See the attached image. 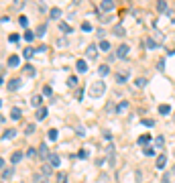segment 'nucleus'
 <instances>
[{"mask_svg":"<svg viewBox=\"0 0 175 183\" xmlns=\"http://www.w3.org/2000/svg\"><path fill=\"white\" fill-rule=\"evenodd\" d=\"M2 83H4V82H2V77H0V86H2Z\"/></svg>","mask_w":175,"mask_h":183,"instance_id":"obj_53","label":"nucleus"},{"mask_svg":"<svg viewBox=\"0 0 175 183\" xmlns=\"http://www.w3.org/2000/svg\"><path fill=\"white\" fill-rule=\"evenodd\" d=\"M67 86H69V87H75V86H78V77L71 75V77L67 79Z\"/></svg>","mask_w":175,"mask_h":183,"instance_id":"obj_36","label":"nucleus"},{"mask_svg":"<svg viewBox=\"0 0 175 183\" xmlns=\"http://www.w3.org/2000/svg\"><path fill=\"white\" fill-rule=\"evenodd\" d=\"M157 10H159V12H167V2L165 0H159V2H157Z\"/></svg>","mask_w":175,"mask_h":183,"instance_id":"obj_23","label":"nucleus"},{"mask_svg":"<svg viewBox=\"0 0 175 183\" xmlns=\"http://www.w3.org/2000/svg\"><path fill=\"white\" fill-rule=\"evenodd\" d=\"M19 87H20V79H19V77H15V79H10V82H8V90L10 92H16Z\"/></svg>","mask_w":175,"mask_h":183,"instance_id":"obj_7","label":"nucleus"},{"mask_svg":"<svg viewBox=\"0 0 175 183\" xmlns=\"http://www.w3.org/2000/svg\"><path fill=\"white\" fill-rule=\"evenodd\" d=\"M35 37H37V35H35L33 31H24V39H27V41H33Z\"/></svg>","mask_w":175,"mask_h":183,"instance_id":"obj_38","label":"nucleus"},{"mask_svg":"<svg viewBox=\"0 0 175 183\" xmlns=\"http://www.w3.org/2000/svg\"><path fill=\"white\" fill-rule=\"evenodd\" d=\"M51 169H53L51 165H43V169H41V173H43L45 177H49V175H51Z\"/></svg>","mask_w":175,"mask_h":183,"instance_id":"obj_33","label":"nucleus"},{"mask_svg":"<svg viewBox=\"0 0 175 183\" xmlns=\"http://www.w3.org/2000/svg\"><path fill=\"white\" fill-rule=\"evenodd\" d=\"M20 116H23V112H20V108H12V110H10V118H12V120H19Z\"/></svg>","mask_w":175,"mask_h":183,"instance_id":"obj_14","label":"nucleus"},{"mask_svg":"<svg viewBox=\"0 0 175 183\" xmlns=\"http://www.w3.org/2000/svg\"><path fill=\"white\" fill-rule=\"evenodd\" d=\"M165 165H167V155L165 153H159V155H157V165H155V167L157 169H165Z\"/></svg>","mask_w":175,"mask_h":183,"instance_id":"obj_4","label":"nucleus"},{"mask_svg":"<svg viewBox=\"0 0 175 183\" xmlns=\"http://www.w3.org/2000/svg\"><path fill=\"white\" fill-rule=\"evenodd\" d=\"M143 124H145V126H149V128H151V126H155V120H147V118H145V120H143Z\"/></svg>","mask_w":175,"mask_h":183,"instance_id":"obj_46","label":"nucleus"},{"mask_svg":"<svg viewBox=\"0 0 175 183\" xmlns=\"http://www.w3.org/2000/svg\"><path fill=\"white\" fill-rule=\"evenodd\" d=\"M45 31H47V24H39V27H37V37H43Z\"/></svg>","mask_w":175,"mask_h":183,"instance_id":"obj_32","label":"nucleus"},{"mask_svg":"<svg viewBox=\"0 0 175 183\" xmlns=\"http://www.w3.org/2000/svg\"><path fill=\"white\" fill-rule=\"evenodd\" d=\"M35 132V124L31 122V124H27V128H24V134H33Z\"/></svg>","mask_w":175,"mask_h":183,"instance_id":"obj_39","label":"nucleus"},{"mask_svg":"<svg viewBox=\"0 0 175 183\" xmlns=\"http://www.w3.org/2000/svg\"><path fill=\"white\" fill-rule=\"evenodd\" d=\"M43 94H45V96H53V90H51V86H45V87H43Z\"/></svg>","mask_w":175,"mask_h":183,"instance_id":"obj_41","label":"nucleus"},{"mask_svg":"<svg viewBox=\"0 0 175 183\" xmlns=\"http://www.w3.org/2000/svg\"><path fill=\"white\" fill-rule=\"evenodd\" d=\"M82 31H92V24L90 23H82Z\"/></svg>","mask_w":175,"mask_h":183,"instance_id":"obj_44","label":"nucleus"},{"mask_svg":"<svg viewBox=\"0 0 175 183\" xmlns=\"http://www.w3.org/2000/svg\"><path fill=\"white\" fill-rule=\"evenodd\" d=\"M19 35H10V37H8V41H10V43H16V41H19Z\"/></svg>","mask_w":175,"mask_h":183,"instance_id":"obj_47","label":"nucleus"},{"mask_svg":"<svg viewBox=\"0 0 175 183\" xmlns=\"http://www.w3.org/2000/svg\"><path fill=\"white\" fill-rule=\"evenodd\" d=\"M49 15H51V19H59V16H61V8H57V6H55V8H51V12H49Z\"/></svg>","mask_w":175,"mask_h":183,"instance_id":"obj_25","label":"nucleus"},{"mask_svg":"<svg viewBox=\"0 0 175 183\" xmlns=\"http://www.w3.org/2000/svg\"><path fill=\"white\" fill-rule=\"evenodd\" d=\"M0 122H4V116H0Z\"/></svg>","mask_w":175,"mask_h":183,"instance_id":"obj_52","label":"nucleus"},{"mask_svg":"<svg viewBox=\"0 0 175 183\" xmlns=\"http://www.w3.org/2000/svg\"><path fill=\"white\" fill-rule=\"evenodd\" d=\"M104 138H106V140L112 138V132H110V130H104Z\"/></svg>","mask_w":175,"mask_h":183,"instance_id":"obj_48","label":"nucleus"},{"mask_svg":"<svg viewBox=\"0 0 175 183\" xmlns=\"http://www.w3.org/2000/svg\"><path fill=\"white\" fill-rule=\"evenodd\" d=\"M12 175H15V165H8V167L2 169V179H4V181H8Z\"/></svg>","mask_w":175,"mask_h":183,"instance_id":"obj_2","label":"nucleus"},{"mask_svg":"<svg viewBox=\"0 0 175 183\" xmlns=\"http://www.w3.org/2000/svg\"><path fill=\"white\" fill-rule=\"evenodd\" d=\"M19 63H20L19 55H10V57H8V65H10V67H19Z\"/></svg>","mask_w":175,"mask_h":183,"instance_id":"obj_11","label":"nucleus"},{"mask_svg":"<svg viewBox=\"0 0 175 183\" xmlns=\"http://www.w3.org/2000/svg\"><path fill=\"white\" fill-rule=\"evenodd\" d=\"M106 92V83L102 82V79H98V82H94L92 86H90V96L92 98H100Z\"/></svg>","mask_w":175,"mask_h":183,"instance_id":"obj_1","label":"nucleus"},{"mask_svg":"<svg viewBox=\"0 0 175 183\" xmlns=\"http://www.w3.org/2000/svg\"><path fill=\"white\" fill-rule=\"evenodd\" d=\"M45 118H47V108L41 106L39 110H37V120H45Z\"/></svg>","mask_w":175,"mask_h":183,"instance_id":"obj_17","label":"nucleus"},{"mask_svg":"<svg viewBox=\"0 0 175 183\" xmlns=\"http://www.w3.org/2000/svg\"><path fill=\"white\" fill-rule=\"evenodd\" d=\"M75 69H78L79 73H86V71H88V63L83 61V59H79V61L75 63Z\"/></svg>","mask_w":175,"mask_h":183,"instance_id":"obj_10","label":"nucleus"},{"mask_svg":"<svg viewBox=\"0 0 175 183\" xmlns=\"http://www.w3.org/2000/svg\"><path fill=\"white\" fill-rule=\"evenodd\" d=\"M78 157H79V159H88V151H79V153H78Z\"/></svg>","mask_w":175,"mask_h":183,"instance_id":"obj_45","label":"nucleus"},{"mask_svg":"<svg viewBox=\"0 0 175 183\" xmlns=\"http://www.w3.org/2000/svg\"><path fill=\"white\" fill-rule=\"evenodd\" d=\"M27 157H29V159H35V157H39V149H35V147H29V151H27Z\"/></svg>","mask_w":175,"mask_h":183,"instance_id":"obj_18","label":"nucleus"},{"mask_svg":"<svg viewBox=\"0 0 175 183\" xmlns=\"http://www.w3.org/2000/svg\"><path fill=\"white\" fill-rule=\"evenodd\" d=\"M159 112H161V114H169V112H171V106H169V104H161V106H159Z\"/></svg>","mask_w":175,"mask_h":183,"instance_id":"obj_29","label":"nucleus"},{"mask_svg":"<svg viewBox=\"0 0 175 183\" xmlns=\"http://www.w3.org/2000/svg\"><path fill=\"white\" fill-rule=\"evenodd\" d=\"M149 140H151V136H149V134H143V136H139V140H136V143H139V145H147Z\"/></svg>","mask_w":175,"mask_h":183,"instance_id":"obj_31","label":"nucleus"},{"mask_svg":"<svg viewBox=\"0 0 175 183\" xmlns=\"http://www.w3.org/2000/svg\"><path fill=\"white\" fill-rule=\"evenodd\" d=\"M0 169H4V159L0 157Z\"/></svg>","mask_w":175,"mask_h":183,"instance_id":"obj_51","label":"nucleus"},{"mask_svg":"<svg viewBox=\"0 0 175 183\" xmlns=\"http://www.w3.org/2000/svg\"><path fill=\"white\" fill-rule=\"evenodd\" d=\"M126 106H128V102H126V100H122L120 104H118V106H116V114H120L122 110H126Z\"/></svg>","mask_w":175,"mask_h":183,"instance_id":"obj_27","label":"nucleus"},{"mask_svg":"<svg viewBox=\"0 0 175 183\" xmlns=\"http://www.w3.org/2000/svg\"><path fill=\"white\" fill-rule=\"evenodd\" d=\"M59 29H61V33H67V35H69V33H71V31H73V29H71V27H69L67 23H61V24H59Z\"/></svg>","mask_w":175,"mask_h":183,"instance_id":"obj_26","label":"nucleus"},{"mask_svg":"<svg viewBox=\"0 0 175 183\" xmlns=\"http://www.w3.org/2000/svg\"><path fill=\"white\" fill-rule=\"evenodd\" d=\"M19 23H20V27H27V24H29V19H27V16H19Z\"/></svg>","mask_w":175,"mask_h":183,"instance_id":"obj_42","label":"nucleus"},{"mask_svg":"<svg viewBox=\"0 0 175 183\" xmlns=\"http://www.w3.org/2000/svg\"><path fill=\"white\" fill-rule=\"evenodd\" d=\"M33 55H35V49H33V47H27V49H23V57H24V59H31Z\"/></svg>","mask_w":175,"mask_h":183,"instance_id":"obj_20","label":"nucleus"},{"mask_svg":"<svg viewBox=\"0 0 175 183\" xmlns=\"http://www.w3.org/2000/svg\"><path fill=\"white\" fill-rule=\"evenodd\" d=\"M37 149H39V157H41V159H49V155H51V153H49V147L45 145V143H41Z\"/></svg>","mask_w":175,"mask_h":183,"instance_id":"obj_5","label":"nucleus"},{"mask_svg":"<svg viewBox=\"0 0 175 183\" xmlns=\"http://www.w3.org/2000/svg\"><path fill=\"white\" fill-rule=\"evenodd\" d=\"M134 86H136V87H145V86H147V77H139V79L134 82Z\"/></svg>","mask_w":175,"mask_h":183,"instance_id":"obj_34","label":"nucleus"},{"mask_svg":"<svg viewBox=\"0 0 175 183\" xmlns=\"http://www.w3.org/2000/svg\"><path fill=\"white\" fill-rule=\"evenodd\" d=\"M20 159H23V153H20V151H15V153H12V157H10V163L16 165Z\"/></svg>","mask_w":175,"mask_h":183,"instance_id":"obj_15","label":"nucleus"},{"mask_svg":"<svg viewBox=\"0 0 175 183\" xmlns=\"http://www.w3.org/2000/svg\"><path fill=\"white\" fill-rule=\"evenodd\" d=\"M112 35H116V37H124V29H122V24H116V27L112 29Z\"/></svg>","mask_w":175,"mask_h":183,"instance_id":"obj_19","label":"nucleus"},{"mask_svg":"<svg viewBox=\"0 0 175 183\" xmlns=\"http://www.w3.org/2000/svg\"><path fill=\"white\" fill-rule=\"evenodd\" d=\"M35 183H49V177H45L43 173H35Z\"/></svg>","mask_w":175,"mask_h":183,"instance_id":"obj_13","label":"nucleus"},{"mask_svg":"<svg viewBox=\"0 0 175 183\" xmlns=\"http://www.w3.org/2000/svg\"><path fill=\"white\" fill-rule=\"evenodd\" d=\"M126 77H128V71L116 73V82H118V83H124V82H126Z\"/></svg>","mask_w":175,"mask_h":183,"instance_id":"obj_22","label":"nucleus"},{"mask_svg":"<svg viewBox=\"0 0 175 183\" xmlns=\"http://www.w3.org/2000/svg\"><path fill=\"white\" fill-rule=\"evenodd\" d=\"M100 49H102V51H108V49H110V43H108V41H100Z\"/></svg>","mask_w":175,"mask_h":183,"instance_id":"obj_40","label":"nucleus"},{"mask_svg":"<svg viewBox=\"0 0 175 183\" xmlns=\"http://www.w3.org/2000/svg\"><path fill=\"white\" fill-rule=\"evenodd\" d=\"M143 155H147V157H153V155H155V149H153V147H145V149H143Z\"/></svg>","mask_w":175,"mask_h":183,"instance_id":"obj_35","label":"nucleus"},{"mask_svg":"<svg viewBox=\"0 0 175 183\" xmlns=\"http://www.w3.org/2000/svg\"><path fill=\"white\" fill-rule=\"evenodd\" d=\"M128 55V45H120V47L116 49V57L118 59H124Z\"/></svg>","mask_w":175,"mask_h":183,"instance_id":"obj_6","label":"nucleus"},{"mask_svg":"<svg viewBox=\"0 0 175 183\" xmlns=\"http://www.w3.org/2000/svg\"><path fill=\"white\" fill-rule=\"evenodd\" d=\"M108 73H110V67H108L106 63H104V65H100V67H98V75H100V77L108 75Z\"/></svg>","mask_w":175,"mask_h":183,"instance_id":"obj_16","label":"nucleus"},{"mask_svg":"<svg viewBox=\"0 0 175 183\" xmlns=\"http://www.w3.org/2000/svg\"><path fill=\"white\" fill-rule=\"evenodd\" d=\"M157 69H159V71H163V69H165V63L159 61V63H157Z\"/></svg>","mask_w":175,"mask_h":183,"instance_id":"obj_49","label":"nucleus"},{"mask_svg":"<svg viewBox=\"0 0 175 183\" xmlns=\"http://www.w3.org/2000/svg\"><path fill=\"white\" fill-rule=\"evenodd\" d=\"M23 71H24V75H29V77H33V75H35V67H33V65H24Z\"/></svg>","mask_w":175,"mask_h":183,"instance_id":"obj_24","label":"nucleus"},{"mask_svg":"<svg viewBox=\"0 0 175 183\" xmlns=\"http://www.w3.org/2000/svg\"><path fill=\"white\" fill-rule=\"evenodd\" d=\"M147 47H149V49H155V47H157V41L149 39V41H147Z\"/></svg>","mask_w":175,"mask_h":183,"instance_id":"obj_43","label":"nucleus"},{"mask_svg":"<svg viewBox=\"0 0 175 183\" xmlns=\"http://www.w3.org/2000/svg\"><path fill=\"white\" fill-rule=\"evenodd\" d=\"M59 161H61V159H59V155H57V153L49 155V165H51V167H57V165H59Z\"/></svg>","mask_w":175,"mask_h":183,"instance_id":"obj_12","label":"nucleus"},{"mask_svg":"<svg viewBox=\"0 0 175 183\" xmlns=\"http://www.w3.org/2000/svg\"><path fill=\"white\" fill-rule=\"evenodd\" d=\"M0 106H2V100H0Z\"/></svg>","mask_w":175,"mask_h":183,"instance_id":"obj_55","label":"nucleus"},{"mask_svg":"<svg viewBox=\"0 0 175 183\" xmlns=\"http://www.w3.org/2000/svg\"><path fill=\"white\" fill-rule=\"evenodd\" d=\"M55 179H57V183H67V173H65V171H59Z\"/></svg>","mask_w":175,"mask_h":183,"instance_id":"obj_21","label":"nucleus"},{"mask_svg":"<svg viewBox=\"0 0 175 183\" xmlns=\"http://www.w3.org/2000/svg\"><path fill=\"white\" fill-rule=\"evenodd\" d=\"M96 53H98V47H96V45H88V49H86V55H88V57L94 59V57H96Z\"/></svg>","mask_w":175,"mask_h":183,"instance_id":"obj_8","label":"nucleus"},{"mask_svg":"<svg viewBox=\"0 0 175 183\" xmlns=\"http://www.w3.org/2000/svg\"><path fill=\"white\" fill-rule=\"evenodd\" d=\"M47 138H49V140H57V130H55V128L47 130Z\"/></svg>","mask_w":175,"mask_h":183,"instance_id":"obj_28","label":"nucleus"},{"mask_svg":"<svg viewBox=\"0 0 175 183\" xmlns=\"http://www.w3.org/2000/svg\"><path fill=\"white\" fill-rule=\"evenodd\" d=\"M173 173H175V165H173Z\"/></svg>","mask_w":175,"mask_h":183,"instance_id":"obj_54","label":"nucleus"},{"mask_svg":"<svg viewBox=\"0 0 175 183\" xmlns=\"http://www.w3.org/2000/svg\"><path fill=\"white\" fill-rule=\"evenodd\" d=\"M15 136H16V130H12V128H8L4 132V138H15Z\"/></svg>","mask_w":175,"mask_h":183,"instance_id":"obj_37","label":"nucleus"},{"mask_svg":"<svg viewBox=\"0 0 175 183\" xmlns=\"http://www.w3.org/2000/svg\"><path fill=\"white\" fill-rule=\"evenodd\" d=\"M41 102H43V98H41V96H37V94H35V96L31 98V106H33V108H37V110H39V108H41Z\"/></svg>","mask_w":175,"mask_h":183,"instance_id":"obj_9","label":"nucleus"},{"mask_svg":"<svg viewBox=\"0 0 175 183\" xmlns=\"http://www.w3.org/2000/svg\"><path fill=\"white\" fill-rule=\"evenodd\" d=\"M155 145H157V149H163V145H165V136H157Z\"/></svg>","mask_w":175,"mask_h":183,"instance_id":"obj_30","label":"nucleus"},{"mask_svg":"<svg viewBox=\"0 0 175 183\" xmlns=\"http://www.w3.org/2000/svg\"><path fill=\"white\" fill-rule=\"evenodd\" d=\"M116 8V4H114V0H102V2H100V10H114Z\"/></svg>","mask_w":175,"mask_h":183,"instance_id":"obj_3","label":"nucleus"},{"mask_svg":"<svg viewBox=\"0 0 175 183\" xmlns=\"http://www.w3.org/2000/svg\"><path fill=\"white\" fill-rule=\"evenodd\" d=\"M161 181H163V183H169V173L163 175V179H161Z\"/></svg>","mask_w":175,"mask_h":183,"instance_id":"obj_50","label":"nucleus"}]
</instances>
